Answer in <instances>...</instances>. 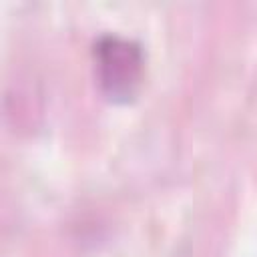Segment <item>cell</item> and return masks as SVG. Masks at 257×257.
I'll return each instance as SVG.
<instances>
[{
    "label": "cell",
    "instance_id": "cell-1",
    "mask_svg": "<svg viewBox=\"0 0 257 257\" xmlns=\"http://www.w3.org/2000/svg\"><path fill=\"white\" fill-rule=\"evenodd\" d=\"M98 70L108 94L128 96L141 76V54L126 40L104 38L98 44Z\"/></svg>",
    "mask_w": 257,
    "mask_h": 257
}]
</instances>
